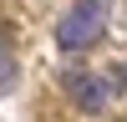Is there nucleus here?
Instances as JSON below:
<instances>
[{
  "instance_id": "3",
  "label": "nucleus",
  "mask_w": 127,
  "mask_h": 122,
  "mask_svg": "<svg viewBox=\"0 0 127 122\" xmlns=\"http://www.w3.org/2000/svg\"><path fill=\"white\" fill-rule=\"evenodd\" d=\"M102 87H107V92H127V66H107Z\"/></svg>"
},
{
  "instance_id": "2",
  "label": "nucleus",
  "mask_w": 127,
  "mask_h": 122,
  "mask_svg": "<svg viewBox=\"0 0 127 122\" xmlns=\"http://www.w3.org/2000/svg\"><path fill=\"white\" fill-rule=\"evenodd\" d=\"M66 92H71V102H76L81 112H92V117H102V112L112 107V92L102 87V71H71Z\"/></svg>"
},
{
  "instance_id": "1",
  "label": "nucleus",
  "mask_w": 127,
  "mask_h": 122,
  "mask_svg": "<svg viewBox=\"0 0 127 122\" xmlns=\"http://www.w3.org/2000/svg\"><path fill=\"white\" fill-rule=\"evenodd\" d=\"M107 15H112V0H76V5L56 20V46H61V51H87V46H97L102 30H107Z\"/></svg>"
},
{
  "instance_id": "4",
  "label": "nucleus",
  "mask_w": 127,
  "mask_h": 122,
  "mask_svg": "<svg viewBox=\"0 0 127 122\" xmlns=\"http://www.w3.org/2000/svg\"><path fill=\"white\" fill-rule=\"evenodd\" d=\"M15 87V61H10V51H0V92Z\"/></svg>"
}]
</instances>
